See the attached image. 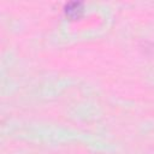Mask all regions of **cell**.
Wrapping results in <instances>:
<instances>
[{
	"label": "cell",
	"instance_id": "obj_1",
	"mask_svg": "<svg viewBox=\"0 0 154 154\" xmlns=\"http://www.w3.org/2000/svg\"><path fill=\"white\" fill-rule=\"evenodd\" d=\"M64 11H65L66 17H69L70 19L72 20L78 19L83 13V4L79 1H71L65 5Z\"/></svg>",
	"mask_w": 154,
	"mask_h": 154
}]
</instances>
